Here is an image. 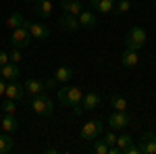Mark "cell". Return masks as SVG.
Listing matches in <instances>:
<instances>
[{
  "label": "cell",
  "mask_w": 156,
  "mask_h": 154,
  "mask_svg": "<svg viewBox=\"0 0 156 154\" xmlns=\"http://www.w3.org/2000/svg\"><path fill=\"white\" fill-rule=\"evenodd\" d=\"M115 2H119V0H115Z\"/></svg>",
  "instance_id": "d590c367"
},
{
  "label": "cell",
  "mask_w": 156,
  "mask_h": 154,
  "mask_svg": "<svg viewBox=\"0 0 156 154\" xmlns=\"http://www.w3.org/2000/svg\"><path fill=\"white\" fill-rule=\"evenodd\" d=\"M77 19H79V25L87 27V29H94L98 25V17H96V13H92V11H81L77 15Z\"/></svg>",
  "instance_id": "4fadbf2b"
},
{
  "label": "cell",
  "mask_w": 156,
  "mask_h": 154,
  "mask_svg": "<svg viewBox=\"0 0 156 154\" xmlns=\"http://www.w3.org/2000/svg\"><path fill=\"white\" fill-rule=\"evenodd\" d=\"M31 108H34V113L37 117H50L54 113V104H52V100L44 92L31 98Z\"/></svg>",
  "instance_id": "3957f363"
},
{
  "label": "cell",
  "mask_w": 156,
  "mask_h": 154,
  "mask_svg": "<svg viewBox=\"0 0 156 154\" xmlns=\"http://www.w3.org/2000/svg\"><path fill=\"white\" fill-rule=\"evenodd\" d=\"M102 142H104V144H108V146H112V144H117V135H115V129L106 131V133L102 135Z\"/></svg>",
  "instance_id": "4316f807"
},
{
  "label": "cell",
  "mask_w": 156,
  "mask_h": 154,
  "mask_svg": "<svg viewBox=\"0 0 156 154\" xmlns=\"http://www.w3.org/2000/svg\"><path fill=\"white\" fill-rule=\"evenodd\" d=\"M54 77L58 79V83H67L73 77V69L71 67H58L56 73H54Z\"/></svg>",
  "instance_id": "7402d4cb"
},
{
  "label": "cell",
  "mask_w": 156,
  "mask_h": 154,
  "mask_svg": "<svg viewBox=\"0 0 156 154\" xmlns=\"http://www.w3.org/2000/svg\"><path fill=\"white\" fill-rule=\"evenodd\" d=\"M9 59H11V63H17V65H19V60H21V52H19V48H12V52L9 54Z\"/></svg>",
  "instance_id": "f1b7e54d"
},
{
  "label": "cell",
  "mask_w": 156,
  "mask_h": 154,
  "mask_svg": "<svg viewBox=\"0 0 156 154\" xmlns=\"http://www.w3.org/2000/svg\"><path fill=\"white\" fill-rule=\"evenodd\" d=\"M9 52H2V50H0V67H2V65H6V63H9Z\"/></svg>",
  "instance_id": "1f68e13d"
},
{
  "label": "cell",
  "mask_w": 156,
  "mask_h": 154,
  "mask_svg": "<svg viewBox=\"0 0 156 154\" xmlns=\"http://www.w3.org/2000/svg\"><path fill=\"white\" fill-rule=\"evenodd\" d=\"M110 106L115 108V110H127V100L121 94H115L110 98Z\"/></svg>",
  "instance_id": "603a6c76"
},
{
  "label": "cell",
  "mask_w": 156,
  "mask_h": 154,
  "mask_svg": "<svg viewBox=\"0 0 156 154\" xmlns=\"http://www.w3.org/2000/svg\"><path fill=\"white\" fill-rule=\"evenodd\" d=\"M12 148H15V140H12L11 135H0V154H9L12 152Z\"/></svg>",
  "instance_id": "44dd1931"
},
{
  "label": "cell",
  "mask_w": 156,
  "mask_h": 154,
  "mask_svg": "<svg viewBox=\"0 0 156 154\" xmlns=\"http://www.w3.org/2000/svg\"><path fill=\"white\" fill-rule=\"evenodd\" d=\"M121 63H123V67H127V69H133V67H137V63H140V56H137V52H135V50H129V48H125V50L121 52Z\"/></svg>",
  "instance_id": "7c38bea8"
},
{
  "label": "cell",
  "mask_w": 156,
  "mask_h": 154,
  "mask_svg": "<svg viewBox=\"0 0 156 154\" xmlns=\"http://www.w3.org/2000/svg\"><path fill=\"white\" fill-rule=\"evenodd\" d=\"M129 9H131V2H129V0H119L112 13H117V15H125V13L129 11Z\"/></svg>",
  "instance_id": "484cf974"
},
{
  "label": "cell",
  "mask_w": 156,
  "mask_h": 154,
  "mask_svg": "<svg viewBox=\"0 0 156 154\" xmlns=\"http://www.w3.org/2000/svg\"><path fill=\"white\" fill-rule=\"evenodd\" d=\"M2 113H6V115H17V100H11V98H6V100H2Z\"/></svg>",
  "instance_id": "cb8c5ba5"
},
{
  "label": "cell",
  "mask_w": 156,
  "mask_h": 154,
  "mask_svg": "<svg viewBox=\"0 0 156 154\" xmlns=\"http://www.w3.org/2000/svg\"><path fill=\"white\" fill-rule=\"evenodd\" d=\"M23 94H25V88L21 83H17V79L6 83V90H4V96H6V98H11V100H21Z\"/></svg>",
  "instance_id": "9c48e42d"
},
{
  "label": "cell",
  "mask_w": 156,
  "mask_h": 154,
  "mask_svg": "<svg viewBox=\"0 0 156 154\" xmlns=\"http://www.w3.org/2000/svg\"><path fill=\"white\" fill-rule=\"evenodd\" d=\"M60 29H65V31H77L81 25H79V19H77V15H62L60 17Z\"/></svg>",
  "instance_id": "8fae6325"
},
{
  "label": "cell",
  "mask_w": 156,
  "mask_h": 154,
  "mask_svg": "<svg viewBox=\"0 0 156 154\" xmlns=\"http://www.w3.org/2000/svg\"><path fill=\"white\" fill-rule=\"evenodd\" d=\"M81 102H83L85 110H96V108L100 106V94H98V92H87Z\"/></svg>",
  "instance_id": "e0dca14e"
},
{
  "label": "cell",
  "mask_w": 156,
  "mask_h": 154,
  "mask_svg": "<svg viewBox=\"0 0 156 154\" xmlns=\"http://www.w3.org/2000/svg\"><path fill=\"white\" fill-rule=\"evenodd\" d=\"M92 9L96 13H112L115 11V0H92Z\"/></svg>",
  "instance_id": "d6986e66"
},
{
  "label": "cell",
  "mask_w": 156,
  "mask_h": 154,
  "mask_svg": "<svg viewBox=\"0 0 156 154\" xmlns=\"http://www.w3.org/2000/svg\"><path fill=\"white\" fill-rule=\"evenodd\" d=\"M102 133H104V125H102V121H98V119L87 121L83 127H81V138H83L85 142H96Z\"/></svg>",
  "instance_id": "277c9868"
},
{
  "label": "cell",
  "mask_w": 156,
  "mask_h": 154,
  "mask_svg": "<svg viewBox=\"0 0 156 154\" xmlns=\"http://www.w3.org/2000/svg\"><path fill=\"white\" fill-rule=\"evenodd\" d=\"M129 123H131V115L127 110H115L108 117V127L110 129H125Z\"/></svg>",
  "instance_id": "8992f818"
},
{
  "label": "cell",
  "mask_w": 156,
  "mask_h": 154,
  "mask_svg": "<svg viewBox=\"0 0 156 154\" xmlns=\"http://www.w3.org/2000/svg\"><path fill=\"white\" fill-rule=\"evenodd\" d=\"M4 90H6V83H4V77H0V96H4Z\"/></svg>",
  "instance_id": "d6a6232c"
},
{
  "label": "cell",
  "mask_w": 156,
  "mask_h": 154,
  "mask_svg": "<svg viewBox=\"0 0 156 154\" xmlns=\"http://www.w3.org/2000/svg\"><path fill=\"white\" fill-rule=\"evenodd\" d=\"M44 85H46V90H54V88L58 85V79H56V77H50V79L44 81Z\"/></svg>",
  "instance_id": "4dcf8cb0"
},
{
  "label": "cell",
  "mask_w": 156,
  "mask_h": 154,
  "mask_svg": "<svg viewBox=\"0 0 156 154\" xmlns=\"http://www.w3.org/2000/svg\"><path fill=\"white\" fill-rule=\"evenodd\" d=\"M58 100L62 102V104H69V106H73V110H75V115H81V100H83V92L79 90V88H60L58 90Z\"/></svg>",
  "instance_id": "6da1fadb"
},
{
  "label": "cell",
  "mask_w": 156,
  "mask_h": 154,
  "mask_svg": "<svg viewBox=\"0 0 156 154\" xmlns=\"http://www.w3.org/2000/svg\"><path fill=\"white\" fill-rule=\"evenodd\" d=\"M19 75H21V71H19V65L17 63H6V65H2L0 67V77H4V79H9V81H15V79H19Z\"/></svg>",
  "instance_id": "ba28073f"
},
{
  "label": "cell",
  "mask_w": 156,
  "mask_h": 154,
  "mask_svg": "<svg viewBox=\"0 0 156 154\" xmlns=\"http://www.w3.org/2000/svg\"><path fill=\"white\" fill-rule=\"evenodd\" d=\"M92 150H94L96 154H108V144H104L102 140H100V142L94 144V148H92Z\"/></svg>",
  "instance_id": "83f0119b"
},
{
  "label": "cell",
  "mask_w": 156,
  "mask_h": 154,
  "mask_svg": "<svg viewBox=\"0 0 156 154\" xmlns=\"http://www.w3.org/2000/svg\"><path fill=\"white\" fill-rule=\"evenodd\" d=\"M140 154H156V135L152 131H146L140 140Z\"/></svg>",
  "instance_id": "52a82bcc"
},
{
  "label": "cell",
  "mask_w": 156,
  "mask_h": 154,
  "mask_svg": "<svg viewBox=\"0 0 156 154\" xmlns=\"http://www.w3.org/2000/svg\"><path fill=\"white\" fill-rule=\"evenodd\" d=\"M60 9L67 15H79V13L83 11V4H81V0H62Z\"/></svg>",
  "instance_id": "9a60e30c"
},
{
  "label": "cell",
  "mask_w": 156,
  "mask_h": 154,
  "mask_svg": "<svg viewBox=\"0 0 156 154\" xmlns=\"http://www.w3.org/2000/svg\"><path fill=\"white\" fill-rule=\"evenodd\" d=\"M25 2H31V4H34V2H36V0H25Z\"/></svg>",
  "instance_id": "e575fe53"
},
{
  "label": "cell",
  "mask_w": 156,
  "mask_h": 154,
  "mask_svg": "<svg viewBox=\"0 0 156 154\" xmlns=\"http://www.w3.org/2000/svg\"><path fill=\"white\" fill-rule=\"evenodd\" d=\"M29 40H31V36H29V21H25L21 27H17V29H12L11 34V44L12 48H25L27 44H29Z\"/></svg>",
  "instance_id": "5b68a950"
},
{
  "label": "cell",
  "mask_w": 156,
  "mask_h": 154,
  "mask_svg": "<svg viewBox=\"0 0 156 154\" xmlns=\"http://www.w3.org/2000/svg\"><path fill=\"white\" fill-rule=\"evenodd\" d=\"M34 9H36L37 17L48 19L50 15H52V2H50V0H36V2H34Z\"/></svg>",
  "instance_id": "2e32d148"
},
{
  "label": "cell",
  "mask_w": 156,
  "mask_h": 154,
  "mask_svg": "<svg viewBox=\"0 0 156 154\" xmlns=\"http://www.w3.org/2000/svg\"><path fill=\"white\" fill-rule=\"evenodd\" d=\"M23 23H25V17L21 13H11L9 19H6V27L9 29H17V27H21Z\"/></svg>",
  "instance_id": "ffe728a7"
},
{
  "label": "cell",
  "mask_w": 156,
  "mask_h": 154,
  "mask_svg": "<svg viewBox=\"0 0 156 154\" xmlns=\"http://www.w3.org/2000/svg\"><path fill=\"white\" fill-rule=\"evenodd\" d=\"M123 154H140V146H135V144H129L127 148H123Z\"/></svg>",
  "instance_id": "f546056e"
},
{
  "label": "cell",
  "mask_w": 156,
  "mask_h": 154,
  "mask_svg": "<svg viewBox=\"0 0 156 154\" xmlns=\"http://www.w3.org/2000/svg\"><path fill=\"white\" fill-rule=\"evenodd\" d=\"M0 127L4 131H9V133H12V131L19 129V121H17L15 115H6V113H4V117L0 119Z\"/></svg>",
  "instance_id": "ac0fdd59"
},
{
  "label": "cell",
  "mask_w": 156,
  "mask_h": 154,
  "mask_svg": "<svg viewBox=\"0 0 156 154\" xmlns=\"http://www.w3.org/2000/svg\"><path fill=\"white\" fill-rule=\"evenodd\" d=\"M129 144H133V138L129 135V133H123V135L117 138V146L121 148V154H123V148H127Z\"/></svg>",
  "instance_id": "d4e9b609"
},
{
  "label": "cell",
  "mask_w": 156,
  "mask_h": 154,
  "mask_svg": "<svg viewBox=\"0 0 156 154\" xmlns=\"http://www.w3.org/2000/svg\"><path fill=\"white\" fill-rule=\"evenodd\" d=\"M23 88H25V92L31 96V98H34V96H37V94H42V92L46 90L44 81H40V79H34V77H31V79H27V81L23 83Z\"/></svg>",
  "instance_id": "5bb4252c"
},
{
  "label": "cell",
  "mask_w": 156,
  "mask_h": 154,
  "mask_svg": "<svg viewBox=\"0 0 156 154\" xmlns=\"http://www.w3.org/2000/svg\"><path fill=\"white\" fill-rule=\"evenodd\" d=\"M146 40H148V36H146V31L142 29V27H131L129 31H127V36H125V46L129 48V50H142V48L146 46Z\"/></svg>",
  "instance_id": "7a4b0ae2"
},
{
  "label": "cell",
  "mask_w": 156,
  "mask_h": 154,
  "mask_svg": "<svg viewBox=\"0 0 156 154\" xmlns=\"http://www.w3.org/2000/svg\"><path fill=\"white\" fill-rule=\"evenodd\" d=\"M29 36L34 38V40H48L50 29L44 23H31L29 21Z\"/></svg>",
  "instance_id": "30bf717a"
},
{
  "label": "cell",
  "mask_w": 156,
  "mask_h": 154,
  "mask_svg": "<svg viewBox=\"0 0 156 154\" xmlns=\"http://www.w3.org/2000/svg\"><path fill=\"white\" fill-rule=\"evenodd\" d=\"M44 152H46V154H56V152H58V148H52V146H50V148L44 150Z\"/></svg>",
  "instance_id": "836d02e7"
}]
</instances>
